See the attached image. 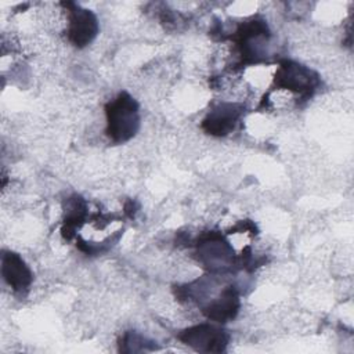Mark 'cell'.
Returning <instances> with one entry per match:
<instances>
[{
  "mask_svg": "<svg viewBox=\"0 0 354 354\" xmlns=\"http://www.w3.org/2000/svg\"><path fill=\"white\" fill-rule=\"evenodd\" d=\"M275 84L278 86V90H286L307 97L315 90L317 76L306 66L285 61L277 71Z\"/></svg>",
  "mask_w": 354,
  "mask_h": 354,
  "instance_id": "cell-2",
  "label": "cell"
},
{
  "mask_svg": "<svg viewBox=\"0 0 354 354\" xmlns=\"http://www.w3.org/2000/svg\"><path fill=\"white\" fill-rule=\"evenodd\" d=\"M242 115V106L238 104H221L206 116L203 129L213 136H225L231 133Z\"/></svg>",
  "mask_w": 354,
  "mask_h": 354,
  "instance_id": "cell-5",
  "label": "cell"
},
{
  "mask_svg": "<svg viewBox=\"0 0 354 354\" xmlns=\"http://www.w3.org/2000/svg\"><path fill=\"white\" fill-rule=\"evenodd\" d=\"M239 310V296L234 286H227L217 297L203 307L205 315L214 322H227L232 319Z\"/></svg>",
  "mask_w": 354,
  "mask_h": 354,
  "instance_id": "cell-7",
  "label": "cell"
},
{
  "mask_svg": "<svg viewBox=\"0 0 354 354\" xmlns=\"http://www.w3.org/2000/svg\"><path fill=\"white\" fill-rule=\"evenodd\" d=\"M68 40L76 47L87 46L98 32V22L95 15L76 4L68 3Z\"/></svg>",
  "mask_w": 354,
  "mask_h": 354,
  "instance_id": "cell-4",
  "label": "cell"
},
{
  "mask_svg": "<svg viewBox=\"0 0 354 354\" xmlns=\"http://www.w3.org/2000/svg\"><path fill=\"white\" fill-rule=\"evenodd\" d=\"M180 340L202 353H221L225 350L230 336L221 328L201 324L185 329L180 335Z\"/></svg>",
  "mask_w": 354,
  "mask_h": 354,
  "instance_id": "cell-3",
  "label": "cell"
},
{
  "mask_svg": "<svg viewBox=\"0 0 354 354\" xmlns=\"http://www.w3.org/2000/svg\"><path fill=\"white\" fill-rule=\"evenodd\" d=\"M106 134L115 142L130 140L138 130V105L127 93H120L105 106Z\"/></svg>",
  "mask_w": 354,
  "mask_h": 354,
  "instance_id": "cell-1",
  "label": "cell"
},
{
  "mask_svg": "<svg viewBox=\"0 0 354 354\" xmlns=\"http://www.w3.org/2000/svg\"><path fill=\"white\" fill-rule=\"evenodd\" d=\"M1 275L17 292L26 289L32 282V272L19 254L4 252L1 256Z\"/></svg>",
  "mask_w": 354,
  "mask_h": 354,
  "instance_id": "cell-6",
  "label": "cell"
}]
</instances>
